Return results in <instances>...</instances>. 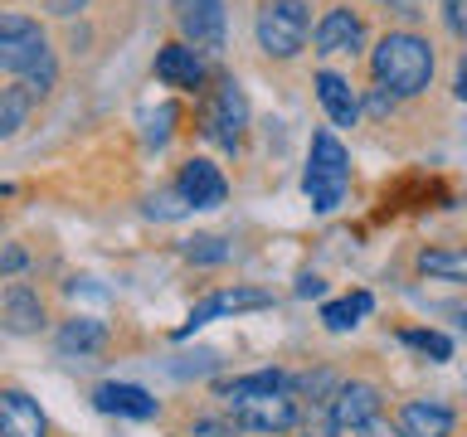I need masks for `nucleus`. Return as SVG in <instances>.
I'll return each mask as SVG.
<instances>
[{"label":"nucleus","mask_w":467,"mask_h":437,"mask_svg":"<svg viewBox=\"0 0 467 437\" xmlns=\"http://www.w3.org/2000/svg\"><path fill=\"white\" fill-rule=\"evenodd\" d=\"M175 5V25L190 49L200 54H219L224 49V0H171Z\"/></svg>","instance_id":"obj_7"},{"label":"nucleus","mask_w":467,"mask_h":437,"mask_svg":"<svg viewBox=\"0 0 467 437\" xmlns=\"http://www.w3.org/2000/svg\"><path fill=\"white\" fill-rule=\"evenodd\" d=\"M419 272L423 277H443V282H467V243H458V248H423Z\"/></svg>","instance_id":"obj_20"},{"label":"nucleus","mask_w":467,"mask_h":437,"mask_svg":"<svg viewBox=\"0 0 467 437\" xmlns=\"http://www.w3.org/2000/svg\"><path fill=\"white\" fill-rule=\"evenodd\" d=\"M370 311H375V297H370V291H350V297L321 306V326H327V330H350V326H360Z\"/></svg>","instance_id":"obj_21"},{"label":"nucleus","mask_w":467,"mask_h":437,"mask_svg":"<svg viewBox=\"0 0 467 437\" xmlns=\"http://www.w3.org/2000/svg\"><path fill=\"white\" fill-rule=\"evenodd\" d=\"M175 195L185 199V209H219V204L229 199V180L219 175L214 160L195 156L181 166V175H175Z\"/></svg>","instance_id":"obj_9"},{"label":"nucleus","mask_w":467,"mask_h":437,"mask_svg":"<svg viewBox=\"0 0 467 437\" xmlns=\"http://www.w3.org/2000/svg\"><path fill=\"white\" fill-rule=\"evenodd\" d=\"M360 437H400V432H385V428H379V418H375L370 428H360Z\"/></svg>","instance_id":"obj_33"},{"label":"nucleus","mask_w":467,"mask_h":437,"mask_svg":"<svg viewBox=\"0 0 467 437\" xmlns=\"http://www.w3.org/2000/svg\"><path fill=\"white\" fill-rule=\"evenodd\" d=\"M244 127H248V97H244V87L234 83V78H219L214 93H210V102H204L200 131H204L210 141H219L224 151H239Z\"/></svg>","instance_id":"obj_5"},{"label":"nucleus","mask_w":467,"mask_h":437,"mask_svg":"<svg viewBox=\"0 0 467 437\" xmlns=\"http://www.w3.org/2000/svg\"><path fill=\"white\" fill-rule=\"evenodd\" d=\"M302 189H306V199H312V209H321V214L341 209V199L350 189V156L331 131H317L312 137V160H306Z\"/></svg>","instance_id":"obj_3"},{"label":"nucleus","mask_w":467,"mask_h":437,"mask_svg":"<svg viewBox=\"0 0 467 437\" xmlns=\"http://www.w3.org/2000/svg\"><path fill=\"white\" fill-rule=\"evenodd\" d=\"M185 258H190V262H224V258H229V243L214 239V233H200V239L185 243Z\"/></svg>","instance_id":"obj_24"},{"label":"nucleus","mask_w":467,"mask_h":437,"mask_svg":"<svg viewBox=\"0 0 467 437\" xmlns=\"http://www.w3.org/2000/svg\"><path fill=\"white\" fill-rule=\"evenodd\" d=\"M312 44H317V54H356L365 44V20L350 5H336L312 29Z\"/></svg>","instance_id":"obj_11"},{"label":"nucleus","mask_w":467,"mask_h":437,"mask_svg":"<svg viewBox=\"0 0 467 437\" xmlns=\"http://www.w3.org/2000/svg\"><path fill=\"white\" fill-rule=\"evenodd\" d=\"M49 10L54 15H73V10H83V0H49Z\"/></svg>","instance_id":"obj_31"},{"label":"nucleus","mask_w":467,"mask_h":437,"mask_svg":"<svg viewBox=\"0 0 467 437\" xmlns=\"http://www.w3.org/2000/svg\"><path fill=\"white\" fill-rule=\"evenodd\" d=\"M0 326L10 335H35L44 326V301L29 282H15L0 291Z\"/></svg>","instance_id":"obj_15"},{"label":"nucleus","mask_w":467,"mask_h":437,"mask_svg":"<svg viewBox=\"0 0 467 437\" xmlns=\"http://www.w3.org/2000/svg\"><path fill=\"white\" fill-rule=\"evenodd\" d=\"M321 291H327L321 277H302V282H297V297H321Z\"/></svg>","instance_id":"obj_30"},{"label":"nucleus","mask_w":467,"mask_h":437,"mask_svg":"<svg viewBox=\"0 0 467 437\" xmlns=\"http://www.w3.org/2000/svg\"><path fill=\"white\" fill-rule=\"evenodd\" d=\"M394 107H400V97H394L389 87H379V83H375V87H370V97H365V112H370V117H389Z\"/></svg>","instance_id":"obj_27"},{"label":"nucleus","mask_w":467,"mask_h":437,"mask_svg":"<svg viewBox=\"0 0 467 437\" xmlns=\"http://www.w3.org/2000/svg\"><path fill=\"white\" fill-rule=\"evenodd\" d=\"M171 122H175V107H171V102H161L156 112H146V141H151V146H166V141H171Z\"/></svg>","instance_id":"obj_25"},{"label":"nucleus","mask_w":467,"mask_h":437,"mask_svg":"<svg viewBox=\"0 0 467 437\" xmlns=\"http://www.w3.org/2000/svg\"><path fill=\"white\" fill-rule=\"evenodd\" d=\"M44 408L25 389H0V437H44Z\"/></svg>","instance_id":"obj_14"},{"label":"nucleus","mask_w":467,"mask_h":437,"mask_svg":"<svg viewBox=\"0 0 467 437\" xmlns=\"http://www.w3.org/2000/svg\"><path fill=\"white\" fill-rule=\"evenodd\" d=\"M229 418H234V428L239 432H287V428H297L302 422V408L297 399L283 389V393H263V399H239V403H229Z\"/></svg>","instance_id":"obj_6"},{"label":"nucleus","mask_w":467,"mask_h":437,"mask_svg":"<svg viewBox=\"0 0 467 437\" xmlns=\"http://www.w3.org/2000/svg\"><path fill=\"white\" fill-rule=\"evenodd\" d=\"M331 418H336V428L341 432H360V428H370V422L379 418V389L375 384H336L331 393Z\"/></svg>","instance_id":"obj_10"},{"label":"nucleus","mask_w":467,"mask_h":437,"mask_svg":"<svg viewBox=\"0 0 467 437\" xmlns=\"http://www.w3.org/2000/svg\"><path fill=\"white\" fill-rule=\"evenodd\" d=\"M29 112H35V93H29L25 83L0 87V137H15V131L29 122Z\"/></svg>","instance_id":"obj_22"},{"label":"nucleus","mask_w":467,"mask_h":437,"mask_svg":"<svg viewBox=\"0 0 467 437\" xmlns=\"http://www.w3.org/2000/svg\"><path fill=\"white\" fill-rule=\"evenodd\" d=\"M93 408L98 413H117V418H137V422H146V418H156V399L146 393L141 384H98L93 389Z\"/></svg>","instance_id":"obj_16"},{"label":"nucleus","mask_w":467,"mask_h":437,"mask_svg":"<svg viewBox=\"0 0 467 437\" xmlns=\"http://www.w3.org/2000/svg\"><path fill=\"white\" fill-rule=\"evenodd\" d=\"M190 437H239V428H234V418H195L190 422Z\"/></svg>","instance_id":"obj_26"},{"label":"nucleus","mask_w":467,"mask_h":437,"mask_svg":"<svg viewBox=\"0 0 467 437\" xmlns=\"http://www.w3.org/2000/svg\"><path fill=\"white\" fill-rule=\"evenodd\" d=\"M204 54L190 49V44H166V49L156 54V78L166 87H185V93H195L204 87Z\"/></svg>","instance_id":"obj_13"},{"label":"nucleus","mask_w":467,"mask_h":437,"mask_svg":"<svg viewBox=\"0 0 467 437\" xmlns=\"http://www.w3.org/2000/svg\"><path fill=\"white\" fill-rule=\"evenodd\" d=\"M400 340L409 350H419V355H433V360H452V340L443 330H404Z\"/></svg>","instance_id":"obj_23"},{"label":"nucleus","mask_w":467,"mask_h":437,"mask_svg":"<svg viewBox=\"0 0 467 437\" xmlns=\"http://www.w3.org/2000/svg\"><path fill=\"white\" fill-rule=\"evenodd\" d=\"M452 93H458V97H462V102H467V64H462V68H458V78H452Z\"/></svg>","instance_id":"obj_32"},{"label":"nucleus","mask_w":467,"mask_h":437,"mask_svg":"<svg viewBox=\"0 0 467 437\" xmlns=\"http://www.w3.org/2000/svg\"><path fill=\"white\" fill-rule=\"evenodd\" d=\"M452 408L438 403V399H414L400 408V418H394V432L400 437H452Z\"/></svg>","instance_id":"obj_12"},{"label":"nucleus","mask_w":467,"mask_h":437,"mask_svg":"<svg viewBox=\"0 0 467 437\" xmlns=\"http://www.w3.org/2000/svg\"><path fill=\"white\" fill-rule=\"evenodd\" d=\"M370 68H375V83L389 87L394 97H419L433 83V49L414 29H394L370 49Z\"/></svg>","instance_id":"obj_2"},{"label":"nucleus","mask_w":467,"mask_h":437,"mask_svg":"<svg viewBox=\"0 0 467 437\" xmlns=\"http://www.w3.org/2000/svg\"><path fill=\"white\" fill-rule=\"evenodd\" d=\"M458 320H462V330H467V306H458Z\"/></svg>","instance_id":"obj_34"},{"label":"nucleus","mask_w":467,"mask_h":437,"mask_svg":"<svg viewBox=\"0 0 467 437\" xmlns=\"http://www.w3.org/2000/svg\"><path fill=\"white\" fill-rule=\"evenodd\" d=\"M254 35L268 58H297L306 35H312V5L306 0H263Z\"/></svg>","instance_id":"obj_4"},{"label":"nucleus","mask_w":467,"mask_h":437,"mask_svg":"<svg viewBox=\"0 0 467 437\" xmlns=\"http://www.w3.org/2000/svg\"><path fill=\"white\" fill-rule=\"evenodd\" d=\"M102 345H108V326L93 316H73L58 326V350H64V355H98Z\"/></svg>","instance_id":"obj_18"},{"label":"nucleus","mask_w":467,"mask_h":437,"mask_svg":"<svg viewBox=\"0 0 467 437\" xmlns=\"http://www.w3.org/2000/svg\"><path fill=\"white\" fill-rule=\"evenodd\" d=\"M258 306H273V297L263 287H224V291H210L195 311L185 316V326L175 330V340H185V335H195L200 326H210L219 316H234V311H258Z\"/></svg>","instance_id":"obj_8"},{"label":"nucleus","mask_w":467,"mask_h":437,"mask_svg":"<svg viewBox=\"0 0 467 437\" xmlns=\"http://www.w3.org/2000/svg\"><path fill=\"white\" fill-rule=\"evenodd\" d=\"M25 248H5V253H0V277H10V272H20L25 268Z\"/></svg>","instance_id":"obj_29"},{"label":"nucleus","mask_w":467,"mask_h":437,"mask_svg":"<svg viewBox=\"0 0 467 437\" xmlns=\"http://www.w3.org/2000/svg\"><path fill=\"white\" fill-rule=\"evenodd\" d=\"M283 389H287V374L283 370H254V374L224 379V384H219V399L239 403V399H263V393H283Z\"/></svg>","instance_id":"obj_19"},{"label":"nucleus","mask_w":467,"mask_h":437,"mask_svg":"<svg viewBox=\"0 0 467 437\" xmlns=\"http://www.w3.org/2000/svg\"><path fill=\"white\" fill-rule=\"evenodd\" d=\"M443 20L452 35H467V0H443Z\"/></svg>","instance_id":"obj_28"},{"label":"nucleus","mask_w":467,"mask_h":437,"mask_svg":"<svg viewBox=\"0 0 467 437\" xmlns=\"http://www.w3.org/2000/svg\"><path fill=\"white\" fill-rule=\"evenodd\" d=\"M312 87H317V102L327 107V117H331L336 127H356V117H360V97L350 93V83L341 78V73L321 68L317 78H312Z\"/></svg>","instance_id":"obj_17"},{"label":"nucleus","mask_w":467,"mask_h":437,"mask_svg":"<svg viewBox=\"0 0 467 437\" xmlns=\"http://www.w3.org/2000/svg\"><path fill=\"white\" fill-rule=\"evenodd\" d=\"M0 68L15 73L35 97H44L58 83V58H54L35 15L0 10Z\"/></svg>","instance_id":"obj_1"}]
</instances>
